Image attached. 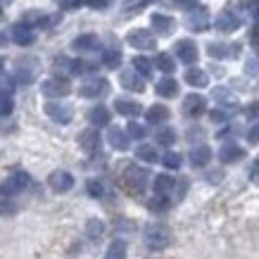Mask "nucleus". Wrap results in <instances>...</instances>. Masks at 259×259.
<instances>
[{"label": "nucleus", "mask_w": 259, "mask_h": 259, "mask_svg": "<svg viewBox=\"0 0 259 259\" xmlns=\"http://www.w3.org/2000/svg\"><path fill=\"white\" fill-rule=\"evenodd\" d=\"M121 183L131 195H143L148 188V171L138 164H128L121 174Z\"/></svg>", "instance_id": "nucleus-1"}, {"label": "nucleus", "mask_w": 259, "mask_h": 259, "mask_svg": "<svg viewBox=\"0 0 259 259\" xmlns=\"http://www.w3.org/2000/svg\"><path fill=\"white\" fill-rule=\"evenodd\" d=\"M145 243L152 250H162L171 243V231L164 224H148L145 226Z\"/></svg>", "instance_id": "nucleus-2"}, {"label": "nucleus", "mask_w": 259, "mask_h": 259, "mask_svg": "<svg viewBox=\"0 0 259 259\" xmlns=\"http://www.w3.org/2000/svg\"><path fill=\"white\" fill-rule=\"evenodd\" d=\"M29 186H31V176L26 171H15L12 176H8V179L0 183V197H12L17 193L26 190Z\"/></svg>", "instance_id": "nucleus-3"}, {"label": "nucleus", "mask_w": 259, "mask_h": 259, "mask_svg": "<svg viewBox=\"0 0 259 259\" xmlns=\"http://www.w3.org/2000/svg\"><path fill=\"white\" fill-rule=\"evenodd\" d=\"M43 112H46L55 124H62V126L71 124V119H74V110H71V105H67V102H62V100H48L46 107H43Z\"/></svg>", "instance_id": "nucleus-4"}, {"label": "nucleus", "mask_w": 259, "mask_h": 259, "mask_svg": "<svg viewBox=\"0 0 259 259\" xmlns=\"http://www.w3.org/2000/svg\"><path fill=\"white\" fill-rule=\"evenodd\" d=\"M40 93L46 95V98L60 100V98H67V95L71 93V86L64 76H55V79H48L40 83Z\"/></svg>", "instance_id": "nucleus-5"}, {"label": "nucleus", "mask_w": 259, "mask_h": 259, "mask_svg": "<svg viewBox=\"0 0 259 259\" xmlns=\"http://www.w3.org/2000/svg\"><path fill=\"white\" fill-rule=\"evenodd\" d=\"M126 43L136 50H152V48L157 46V40H155V33L150 31V29H131V31L126 33Z\"/></svg>", "instance_id": "nucleus-6"}, {"label": "nucleus", "mask_w": 259, "mask_h": 259, "mask_svg": "<svg viewBox=\"0 0 259 259\" xmlns=\"http://www.w3.org/2000/svg\"><path fill=\"white\" fill-rule=\"evenodd\" d=\"M110 91V81L102 79V76H93V79H86L79 86V95L81 98H88V100H95V98H102V95Z\"/></svg>", "instance_id": "nucleus-7"}, {"label": "nucleus", "mask_w": 259, "mask_h": 259, "mask_svg": "<svg viewBox=\"0 0 259 259\" xmlns=\"http://www.w3.org/2000/svg\"><path fill=\"white\" fill-rule=\"evenodd\" d=\"M174 55L179 57V62H183V64H195L197 57H200V50H197L195 40L181 38V40H176V46H174Z\"/></svg>", "instance_id": "nucleus-8"}, {"label": "nucleus", "mask_w": 259, "mask_h": 259, "mask_svg": "<svg viewBox=\"0 0 259 259\" xmlns=\"http://www.w3.org/2000/svg\"><path fill=\"white\" fill-rule=\"evenodd\" d=\"M204 112H207V98L200 93H190L183 98V114L190 119H197L202 117Z\"/></svg>", "instance_id": "nucleus-9"}, {"label": "nucleus", "mask_w": 259, "mask_h": 259, "mask_svg": "<svg viewBox=\"0 0 259 259\" xmlns=\"http://www.w3.org/2000/svg\"><path fill=\"white\" fill-rule=\"evenodd\" d=\"M214 29H217V31H221V33L238 31V29H240V17H238L231 8L224 10V12H219V15H217V19H214Z\"/></svg>", "instance_id": "nucleus-10"}, {"label": "nucleus", "mask_w": 259, "mask_h": 259, "mask_svg": "<svg viewBox=\"0 0 259 259\" xmlns=\"http://www.w3.org/2000/svg\"><path fill=\"white\" fill-rule=\"evenodd\" d=\"M48 186H50V190H55V193H69L74 188V176L69 171H64V169H55V171L48 176Z\"/></svg>", "instance_id": "nucleus-11"}, {"label": "nucleus", "mask_w": 259, "mask_h": 259, "mask_svg": "<svg viewBox=\"0 0 259 259\" xmlns=\"http://www.w3.org/2000/svg\"><path fill=\"white\" fill-rule=\"evenodd\" d=\"M207 53L212 60H236L240 55V46L238 43H209L207 46Z\"/></svg>", "instance_id": "nucleus-12"}, {"label": "nucleus", "mask_w": 259, "mask_h": 259, "mask_svg": "<svg viewBox=\"0 0 259 259\" xmlns=\"http://www.w3.org/2000/svg\"><path fill=\"white\" fill-rule=\"evenodd\" d=\"M145 76H141L136 69H124L121 74H119V83H121V88H126V91H131V93H143L145 91Z\"/></svg>", "instance_id": "nucleus-13"}, {"label": "nucleus", "mask_w": 259, "mask_h": 259, "mask_svg": "<svg viewBox=\"0 0 259 259\" xmlns=\"http://www.w3.org/2000/svg\"><path fill=\"white\" fill-rule=\"evenodd\" d=\"M209 12H207V8H195L188 12V19H186V24H188L190 31H207L209 29Z\"/></svg>", "instance_id": "nucleus-14"}, {"label": "nucleus", "mask_w": 259, "mask_h": 259, "mask_svg": "<svg viewBox=\"0 0 259 259\" xmlns=\"http://www.w3.org/2000/svg\"><path fill=\"white\" fill-rule=\"evenodd\" d=\"M12 40H15L17 46L29 48V46H33V40H36V31H33L26 22H19L12 26Z\"/></svg>", "instance_id": "nucleus-15"}, {"label": "nucleus", "mask_w": 259, "mask_h": 259, "mask_svg": "<svg viewBox=\"0 0 259 259\" xmlns=\"http://www.w3.org/2000/svg\"><path fill=\"white\" fill-rule=\"evenodd\" d=\"M107 143H110L114 150H119V152H126L128 145H131V136H128V131H121L119 126H110V131H107Z\"/></svg>", "instance_id": "nucleus-16"}, {"label": "nucleus", "mask_w": 259, "mask_h": 259, "mask_svg": "<svg viewBox=\"0 0 259 259\" xmlns=\"http://www.w3.org/2000/svg\"><path fill=\"white\" fill-rule=\"evenodd\" d=\"M219 159L224 164H236V162L245 159V150L238 143H224L219 150Z\"/></svg>", "instance_id": "nucleus-17"}, {"label": "nucleus", "mask_w": 259, "mask_h": 259, "mask_svg": "<svg viewBox=\"0 0 259 259\" xmlns=\"http://www.w3.org/2000/svg\"><path fill=\"white\" fill-rule=\"evenodd\" d=\"M79 148L83 152H95V150L100 148V134H98V128L91 126V128H83L79 134Z\"/></svg>", "instance_id": "nucleus-18"}, {"label": "nucleus", "mask_w": 259, "mask_h": 259, "mask_svg": "<svg viewBox=\"0 0 259 259\" xmlns=\"http://www.w3.org/2000/svg\"><path fill=\"white\" fill-rule=\"evenodd\" d=\"M150 24H152L155 33H159V36H169V33L176 29V22H174V17L162 15V12H155V15L150 17Z\"/></svg>", "instance_id": "nucleus-19"}, {"label": "nucleus", "mask_w": 259, "mask_h": 259, "mask_svg": "<svg viewBox=\"0 0 259 259\" xmlns=\"http://www.w3.org/2000/svg\"><path fill=\"white\" fill-rule=\"evenodd\" d=\"M71 48L76 53H93V50L100 48V38L95 33H81V36H76V38L71 40Z\"/></svg>", "instance_id": "nucleus-20"}, {"label": "nucleus", "mask_w": 259, "mask_h": 259, "mask_svg": "<svg viewBox=\"0 0 259 259\" xmlns=\"http://www.w3.org/2000/svg\"><path fill=\"white\" fill-rule=\"evenodd\" d=\"M190 166H195V169H202V166H207L209 162H212V150L207 148V145H195V148L190 150Z\"/></svg>", "instance_id": "nucleus-21"}, {"label": "nucleus", "mask_w": 259, "mask_h": 259, "mask_svg": "<svg viewBox=\"0 0 259 259\" xmlns=\"http://www.w3.org/2000/svg\"><path fill=\"white\" fill-rule=\"evenodd\" d=\"M114 110H117V114H121V117H138L143 112V107H141V102H136V100L117 98V100H114Z\"/></svg>", "instance_id": "nucleus-22"}, {"label": "nucleus", "mask_w": 259, "mask_h": 259, "mask_svg": "<svg viewBox=\"0 0 259 259\" xmlns=\"http://www.w3.org/2000/svg\"><path fill=\"white\" fill-rule=\"evenodd\" d=\"M110 110L105 107V105H95V107H91V112H88V121L95 126V128H100V126H107L110 124Z\"/></svg>", "instance_id": "nucleus-23"}, {"label": "nucleus", "mask_w": 259, "mask_h": 259, "mask_svg": "<svg viewBox=\"0 0 259 259\" xmlns=\"http://www.w3.org/2000/svg\"><path fill=\"white\" fill-rule=\"evenodd\" d=\"M159 98H176L179 95V81L171 79V76H164V79L157 81V86H155Z\"/></svg>", "instance_id": "nucleus-24"}, {"label": "nucleus", "mask_w": 259, "mask_h": 259, "mask_svg": "<svg viewBox=\"0 0 259 259\" xmlns=\"http://www.w3.org/2000/svg\"><path fill=\"white\" fill-rule=\"evenodd\" d=\"M169 117H171V112H169L166 105H152V107H148V112H145V119H148L150 124H164Z\"/></svg>", "instance_id": "nucleus-25"}, {"label": "nucleus", "mask_w": 259, "mask_h": 259, "mask_svg": "<svg viewBox=\"0 0 259 259\" xmlns=\"http://www.w3.org/2000/svg\"><path fill=\"white\" fill-rule=\"evenodd\" d=\"M212 98L219 102L221 107H236V105H238V98L231 93L228 88H224V86H217V88H214V91H212Z\"/></svg>", "instance_id": "nucleus-26"}, {"label": "nucleus", "mask_w": 259, "mask_h": 259, "mask_svg": "<svg viewBox=\"0 0 259 259\" xmlns=\"http://www.w3.org/2000/svg\"><path fill=\"white\" fill-rule=\"evenodd\" d=\"M152 188H155L157 195H166V193H171V190L176 188V181H174L169 174H159V176H155V181H152Z\"/></svg>", "instance_id": "nucleus-27"}, {"label": "nucleus", "mask_w": 259, "mask_h": 259, "mask_svg": "<svg viewBox=\"0 0 259 259\" xmlns=\"http://www.w3.org/2000/svg\"><path fill=\"white\" fill-rule=\"evenodd\" d=\"M186 83L193 88H204L207 83H209V79H207V71L197 69V67H190L188 71H186Z\"/></svg>", "instance_id": "nucleus-28"}, {"label": "nucleus", "mask_w": 259, "mask_h": 259, "mask_svg": "<svg viewBox=\"0 0 259 259\" xmlns=\"http://www.w3.org/2000/svg\"><path fill=\"white\" fill-rule=\"evenodd\" d=\"M136 157L141 159V162H148V164L159 162L157 148H155V145H150V143H143V145H138V148H136Z\"/></svg>", "instance_id": "nucleus-29"}, {"label": "nucleus", "mask_w": 259, "mask_h": 259, "mask_svg": "<svg viewBox=\"0 0 259 259\" xmlns=\"http://www.w3.org/2000/svg\"><path fill=\"white\" fill-rule=\"evenodd\" d=\"M100 62H102V67H107V69H117V67H121V50H117V48L102 50Z\"/></svg>", "instance_id": "nucleus-30"}, {"label": "nucleus", "mask_w": 259, "mask_h": 259, "mask_svg": "<svg viewBox=\"0 0 259 259\" xmlns=\"http://www.w3.org/2000/svg\"><path fill=\"white\" fill-rule=\"evenodd\" d=\"M155 141H157V145L171 148L174 143H176V131L169 128V126H162V128H157V134H155Z\"/></svg>", "instance_id": "nucleus-31"}, {"label": "nucleus", "mask_w": 259, "mask_h": 259, "mask_svg": "<svg viewBox=\"0 0 259 259\" xmlns=\"http://www.w3.org/2000/svg\"><path fill=\"white\" fill-rule=\"evenodd\" d=\"M155 67H157L159 71H164V74H171V71L176 69V60H174L169 53H159V55L155 57Z\"/></svg>", "instance_id": "nucleus-32"}, {"label": "nucleus", "mask_w": 259, "mask_h": 259, "mask_svg": "<svg viewBox=\"0 0 259 259\" xmlns=\"http://www.w3.org/2000/svg\"><path fill=\"white\" fill-rule=\"evenodd\" d=\"M102 233H105V224H102V219H88L86 221V236L91 238V240H100Z\"/></svg>", "instance_id": "nucleus-33"}, {"label": "nucleus", "mask_w": 259, "mask_h": 259, "mask_svg": "<svg viewBox=\"0 0 259 259\" xmlns=\"http://www.w3.org/2000/svg\"><path fill=\"white\" fill-rule=\"evenodd\" d=\"M53 69L60 74V76H67V74H74V60H69V57H55V62H53Z\"/></svg>", "instance_id": "nucleus-34"}, {"label": "nucleus", "mask_w": 259, "mask_h": 259, "mask_svg": "<svg viewBox=\"0 0 259 259\" xmlns=\"http://www.w3.org/2000/svg\"><path fill=\"white\" fill-rule=\"evenodd\" d=\"M152 67H155V62H150L148 57H143V55H136L134 57V69L138 71L141 76H145V79L152 74Z\"/></svg>", "instance_id": "nucleus-35"}, {"label": "nucleus", "mask_w": 259, "mask_h": 259, "mask_svg": "<svg viewBox=\"0 0 259 259\" xmlns=\"http://www.w3.org/2000/svg\"><path fill=\"white\" fill-rule=\"evenodd\" d=\"M105 259H126V243L124 240H114L105 252Z\"/></svg>", "instance_id": "nucleus-36"}, {"label": "nucleus", "mask_w": 259, "mask_h": 259, "mask_svg": "<svg viewBox=\"0 0 259 259\" xmlns=\"http://www.w3.org/2000/svg\"><path fill=\"white\" fill-rule=\"evenodd\" d=\"M12 110H15V98H12V93H3V91H0V119L10 117Z\"/></svg>", "instance_id": "nucleus-37"}, {"label": "nucleus", "mask_w": 259, "mask_h": 259, "mask_svg": "<svg viewBox=\"0 0 259 259\" xmlns=\"http://www.w3.org/2000/svg\"><path fill=\"white\" fill-rule=\"evenodd\" d=\"M86 190L91 197H102L105 195V183L100 179H88L86 181Z\"/></svg>", "instance_id": "nucleus-38"}, {"label": "nucleus", "mask_w": 259, "mask_h": 259, "mask_svg": "<svg viewBox=\"0 0 259 259\" xmlns=\"http://www.w3.org/2000/svg\"><path fill=\"white\" fill-rule=\"evenodd\" d=\"M162 164L166 166V169H181V164H183V157H181L179 152H174V150H169L164 157H162Z\"/></svg>", "instance_id": "nucleus-39"}, {"label": "nucleus", "mask_w": 259, "mask_h": 259, "mask_svg": "<svg viewBox=\"0 0 259 259\" xmlns=\"http://www.w3.org/2000/svg\"><path fill=\"white\" fill-rule=\"evenodd\" d=\"M126 131H128V136L136 138V141H143V138L148 136V128H145L143 124H138V121H131V124L126 126Z\"/></svg>", "instance_id": "nucleus-40"}, {"label": "nucleus", "mask_w": 259, "mask_h": 259, "mask_svg": "<svg viewBox=\"0 0 259 259\" xmlns=\"http://www.w3.org/2000/svg\"><path fill=\"white\" fill-rule=\"evenodd\" d=\"M17 83H19V86L33 83V71L29 69V67H22V64H19V69H17Z\"/></svg>", "instance_id": "nucleus-41"}, {"label": "nucleus", "mask_w": 259, "mask_h": 259, "mask_svg": "<svg viewBox=\"0 0 259 259\" xmlns=\"http://www.w3.org/2000/svg\"><path fill=\"white\" fill-rule=\"evenodd\" d=\"M98 64L86 62V60H74V74H88V71H95Z\"/></svg>", "instance_id": "nucleus-42"}, {"label": "nucleus", "mask_w": 259, "mask_h": 259, "mask_svg": "<svg viewBox=\"0 0 259 259\" xmlns=\"http://www.w3.org/2000/svg\"><path fill=\"white\" fill-rule=\"evenodd\" d=\"M245 74H247V76H252V79H257V76H259V60H257V57H250V60L245 62Z\"/></svg>", "instance_id": "nucleus-43"}, {"label": "nucleus", "mask_w": 259, "mask_h": 259, "mask_svg": "<svg viewBox=\"0 0 259 259\" xmlns=\"http://www.w3.org/2000/svg\"><path fill=\"white\" fill-rule=\"evenodd\" d=\"M209 119H212L214 124H224V121H228V112L221 110V107H217V110L209 112Z\"/></svg>", "instance_id": "nucleus-44"}, {"label": "nucleus", "mask_w": 259, "mask_h": 259, "mask_svg": "<svg viewBox=\"0 0 259 259\" xmlns=\"http://www.w3.org/2000/svg\"><path fill=\"white\" fill-rule=\"evenodd\" d=\"M171 5H174V8H179V10L190 12V10L197 8V0H171Z\"/></svg>", "instance_id": "nucleus-45"}, {"label": "nucleus", "mask_w": 259, "mask_h": 259, "mask_svg": "<svg viewBox=\"0 0 259 259\" xmlns=\"http://www.w3.org/2000/svg\"><path fill=\"white\" fill-rule=\"evenodd\" d=\"M114 228H117V233H131V231H136V224L128 219H119Z\"/></svg>", "instance_id": "nucleus-46"}, {"label": "nucleus", "mask_w": 259, "mask_h": 259, "mask_svg": "<svg viewBox=\"0 0 259 259\" xmlns=\"http://www.w3.org/2000/svg\"><path fill=\"white\" fill-rule=\"evenodd\" d=\"M15 212H17L15 202H10L8 197H5V200H0V214H3V217H10V214H15Z\"/></svg>", "instance_id": "nucleus-47"}, {"label": "nucleus", "mask_w": 259, "mask_h": 259, "mask_svg": "<svg viewBox=\"0 0 259 259\" xmlns=\"http://www.w3.org/2000/svg\"><path fill=\"white\" fill-rule=\"evenodd\" d=\"M247 141H250L252 145H259V121L247 131Z\"/></svg>", "instance_id": "nucleus-48"}, {"label": "nucleus", "mask_w": 259, "mask_h": 259, "mask_svg": "<svg viewBox=\"0 0 259 259\" xmlns=\"http://www.w3.org/2000/svg\"><path fill=\"white\" fill-rule=\"evenodd\" d=\"M186 190H188V179H181V183L176 186V200H183Z\"/></svg>", "instance_id": "nucleus-49"}, {"label": "nucleus", "mask_w": 259, "mask_h": 259, "mask_svg": "<svg viewBox=\"0 0 259 259\" xmlns=\"http://www.w3.org/2000/svg\"><path fill=\"white\" fill-rule=\"evenodd\" d=\"M83 5V0H62V10H76Z\"/></svg>", "instance_id": "nucleus-50"}, {"label": "nucleus", "mask_w": 259, "mask_h": 259, "mask_svg": "<svg viewBox=\"0 0 259 259\" xmlns=\"http://www.w3.org/2000/svg\"><path fill=\"white\" fill-rule=\"evenodd\" d=\"M86 5L93 10H105L107 8V0H86Z\"/></svg>", "instance_id": "nucleus-51"}, {"label": "nucleus", "mask_w": 259, "mask_h": 259, "mask_svg": "<svg viewBox=\"0 0 259 259\" xmlns=\"http://www.w3.org/2000/svg\"><path fill=\"white\" fill-rule=\"evenodd\" d=\"M150 207H152V209H166V207H169V202H166L164 195H162V197H157V202H150Z\"/></svg>", "instance_id": "nucleus-52"}, {"label": "nucleus", "mask_w": 259, "mask_h": 259, "mask_svg": "<svg viewBox=\"0 0 259 259\" xmlns=\"http://www.w3.org/2000/svg\"><path fill=\"white\" fill-rule=\"evenodd\" d=\"M245 114L250 119H254V117H259V102H254V105H250L247 110H245Z\"/></svg>", "instance_id": "nucleus-53"}, {"label": "nucleus", "mask_w": 259, "mask_h": 259, "mask_svg": "<svg viewBox=\"0 0 259 259\" xmlns=\"http://www.w3.org/2000/svg\"><path fill=\"white\" fill-rule=\"evenodd\" d=\"M221 176H224L221 171H209V174H207V181H209V183H219Z\"/></svg>", "instance_id": "nucleus-54"}, {"label": "nucleus", "mask_w": 259, "mask_h": 259, "mask_svg": "<svg viewBox=\"0 0 259 259\" xmlns=\"http://www.w3.org/2000/svg\"><path fill=\"white\" fill-rule=\"evenodd\" d=\"M250 12H252V17H254V22L259 24V0H254L250 5Z\"/></svg>", "instance_id": "nucleus-55"}, {"label": "nucleus", "mask_w": 259, "mask_h": 259, "mask_svg": "<svg viewBox=\"0 0 259 259\" xmlns=\"http://www.w3.org/2000/svg\"><path fill=\"white\" fill-rule=\"evenodd\" d=\"M3 76H5V60L0 57V79H3Z\"/></svg>", "instance_id": "nucleus-56"}, {"label": "nucleus", "mask_w": 259, "mask_h": 259, "mask_svg": "<svg viewBox=\"0 0 259 259\" xmlns=\"http://www.w3.org/2000/svg\"><path fill=\"white\" fill-rule=\"evenodd\" d=\"M5 43H8V38H5V36H3V33H0V48L5 46Z\"/></svg>", "instance_id": "nucleus-57"}, {"label": "nucleus", "mask_w": 259, "mask_h": 259, "mask_svg": "<svg viewBox=\"0 0 259 259\" xmlns=\"http://www.w3.org/2000/svg\"><path fill=\"white\" fill-rule=\"evenodd\" d=\"M0 3H3V5H10V3H12V0H0Z\"/></svg>", "instance_id": "nucleus-58"}, {"label": "nucleus", "mask_w": 259, "mask_h": 259, "mask_svg": "<svg viewBox=\"0 0 259 259\" xmlns=\"http://www.w3.org/2000/svg\"><path fill=\"white\" fill-rule=\"evenodd\" d=\"M0 17H3V3H0Z\"/></svg>", "instance_id": "nucleus-59"}, {"label": "nucleus", "mask_w": 259, "mask_h": 259, "mask_svg": "<svg viewBox=\"0 0 259 259\" xmlns=\"http://www.w3.org/2000/svg\"><path fill=\"white\" fill-rule=\"evenodd\" d=\"M143 3H152V0H141V5H143Z\"/></svg>", "instance_id": "nucleus-60"}]
</instances>
